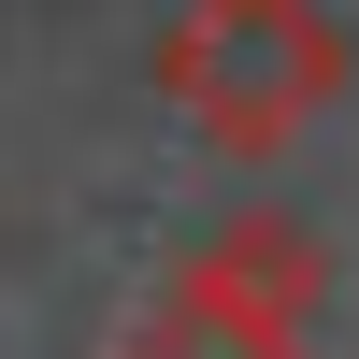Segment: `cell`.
Masks as SVG:
<instances>
[{
    "label": "cell",
    "mask_w": 359,
    "mask_h": 359,
    "mask_svg": "<svg viewBox=\"0 0 359 359\" xmlns=\"http://www.w3.org/2000/svg\"><path fill=\"white\" fill-rule=\"evenodd\" d=\"M158 86H172V115H201V130L230 144V158H273V144L345 86V29L316 15V0H187L172 43H158Z\"/></svg>",
    "instance_id": "cell-1"
},
{
    "label": "cell",
    "mask_w": 359,
    "mask_h": 359,
    "mask_svg": "<svg viewBox=\"0 0 359 359\" xmlns=\"http://www.w3.org/2000/svg\"><path fill=\"white\" fill-rule=\"evenodd\" d=\"M130 359H302V331H287V316H245L230 287H201V273H172V302L144 316Z\"/></svg>",
    "instance_id": "cell-2"
},
{
    "label": "cell",
    "mask_w": 359,
    "mask_h": 359,
    "mask_svg": "<svg viewBox=\"0 0 359 359\" xmlns=\"http://www.w3.org/2000/svg\"><path fill=\"white\" fill-rule=\"evenodd\" d=\"M187 273H201V287H230L245 316H287V331H302V302H316V245H302V230H273V216L230 230V245H201Z\"/></svg>",
    "instance_id": "cell-3"
}]
</instances>
